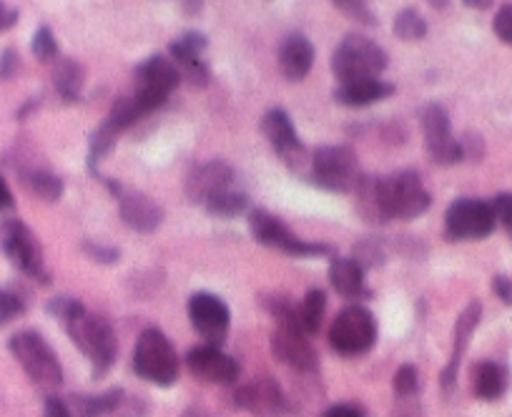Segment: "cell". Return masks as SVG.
<instances>
[{"mask_svg": "<svg viewBox=\"0 0 512 417\" xmlns=\"http://www.w3.org/2000/svg\"><path fill=\"white\" fill-rule=\"evenodd\" d=\"M372 194L382 224L390 219L410 222L422 217L432 204V196L427 194L417 171H395L382 179H372Z\"/></svg>", "mask_w": 512, "mask_h": 417, "instance_id": "6da1fadb", "label": "cell"}, {"mask_svg": "<svg viewBox=\"0 0 512 417\" xmlns=\"http://www.w3.org/2000/svg\"><path fill=\"white\" fill-rule=\"evenodd\" d=\"M8 350L28 375V380L46 392H56L63 385V367L46 337L36 330H21L11 335Z\"/></svg>", "mask_w": 512, "mask_h": 417, "instance_id": "7a4b0ae2", "label": "cell"}, {"mask_svg": "<svg viewBox=\"0 0 512 417\" xmlns=\"http://www.w3.org/2000/svg\"><path fill=\"white\" fill-rule=\"evenodd\" d=\"M63 330L68 332L73 345L86 355V360L91 362L93 380H101L106 377V372L111 370L113 362L118 357V342L113 325L103 315H93L86 312L78 320L63 325Z\"/></svg>", "mask_w": 512, "mask_h": 417, "instance_id": "3957f363", "label": "cell"}, {"mask_svg": "<svg viewBox=\"0 0 512 417\" xmlns=\"http://www.w3.org/2000/svg\"><path fill=\"white\" fill-rule=\"evenodd\" d=\"M359 161L354 149L349 146H319L309 156V184L317 189L334 191V194H349L357 191L362 181Z\"/></svg>", "mask_w": 512, "mask_h": 417, "instance_id": "277c9868", "label": "cell"}, {"mask_svg": "<svg viewBox=\"0 0 512 417\" xmlns=\"http://www.w3.org/2000/svg\"><path fill=\"white\" fill-rule=\"evenodd\" d=\"M329 66L342 83L367 81V78H377L387 68V53L372 38L362 33H347L342 43L334 48Z\"/></svg>", "mask_w": 512, "mask_h": 417, "instance_id": "5b68a950", "label": "cell"}, {"mask_svg": "<svg viewBox=\"0 0 512 417\" xmlns=\"http://www.w3.org/2000/svg\"><path fill=\"white\" fill-rule=\"evenodd\" d=\"M134 372L156 387H171L179 380V355L159 327H146L134 347Z\"/></svg>", "mask_w": 512, "mask_h": 417, "instance_id": "8992f818", "label": "cell"}, {"mask_svg": "<svg viewBox=\"0 0 512 417\" xmlns=\"http://www.w3.org/2000/svg\"><path fill=\"white\" fill-rule=\"evenodd\" d=\"M0 249L8 257V262L18 272L26 274L28 279L38 284H51L41 242H38V237L26 222L11 217L0 224Z\"/></svg>", "mask_w": 512, "mask_h": 417, "instance_id": "52a82bcc", "label": "cell"}, {"mask_svg": "<svg viewBox=\"0 0 512 417\" xmlns=\"http://www.w3.org/2000/svg\"><path fill=\"white\" fill-rule=\"evenodd\" d=\"M249 229L251 237L259 244L269 249H279V252L289 254V257H302V259H314V257H332L337 254V249L329 247L322 242H304L299 239L282 219H277L274 214H269L267 209H251L249 212Z\"/></svg>", "mask_w": 512, "mask_h": 417, "instance_id": "ba28073f", "label": "cell"}, {"mask_svg": "<svg viewBox=\"0 0 512 417\" xmlns=\"http://www.w3.org/2000/svg\"><path fill=\"white\" fill-rule=\"evenodd\" d=\"M134 78L136 91L131 96L136 98V103H139L146 116L151 111L161 109L169 101L171 91L181 83V73L176 68V63L169 56H161V53H154L144 63H139L134 71Z\"/></svg>", "mask_w": 512, "mask_h": 417, "instance_id": "9c48e42d", "label": "cell"}, {"mask_svg": "<svg viewBox=\"0 0 512 417\" xmlns=\"http://www.w3.org/2000/svg\"><path fill=\"white\" fill-rule=\"evenodd\" d=\"M374 342H377V320L362 304L344 307L329 327V345L342 357L364 355L372 350Z\"/></svg>", "mask_w": 512, "mask_h": 417, "instance_id": "30bf717a", "label": "cell"}, {"mask_svg": "<svg viewBox=\"0 0 512 417\" xmlns=\"http://www.w3.org/2000/svg\"><path fill=\"white\" fill-rule=\"evenodd\" d=\"M497 222L490 201L457 199L445 214V237L450 242H472L485 239L495 232Z\"/></svg>", "mask_w": 512, "mask_h": 417, "instance_id": "8fae6325", "label": "cell"}, {"mask_svg": "<svg viewBox=\"0 0 512 417\" xmlns=\"http://www.w3.org/2000/svg\"><path fill=\"white\" fill-rule=\"evenodd\" d=\"M422 134H425V149L437 166H455L465 161L460 141L452 136L450 114L440 103H427L420 111Z\"/></svg>", "mask_w": 512, "mask_h": 417, "instance_id": "7c38bea8", "label": "cell"}, {"mask_svg": "<svg viewBox=\"0 0 512 417\" xmlns=\"http://www.w3.org/2000/svg\"><path fill=\"white\" fill-rule=\"evenodd\" d=\"M262 134L272 144L274 154L284 161L292 171H302L309 161L307 146L297 136L292 119L284 109H269L262 119Z\"/></svg>", "mask_w": 512, "mask_h": 417, "instance_id": "4fadbf2b", "label": "cell"}, {"mask_svg": "<svg viewBox=\"0 0 512 417\" xmlns=\"http://www.w3.org/2000/svg\"><path fill=\"white\" fill-rule=\"evenodd\" d=\"M189 320L194 330L206 340V345L219 347L229 335L231 312L224 299L211 292H196L189 299Z\"/></svg>", "mask_w": 512, "mask_h": 417, "instance_id": "5bb4252c", "label": "cell"}, {"mask_svg": "<svg viewBox=\"0 0 512 417\" xmlns=\"http://www.w3.org/2000/svg\"><path fill=\"white\" fill-rule=\"evenodd\" d=\"M186 367L196 380L206 385H234L241 375L239 362L214 345L191 347L186 352Z\"/></svg>", "mask_w": 512, "mask_h": 417, "instance_id": "9a60e30c", "label": "cell"}, {"mask_svg": "<svg viewBox=\"0 0 512 417\" xmlns=\"http://www.w3.org/2000/svg\"><path fill=\"white\" fill-rule=\"evenodd\" d=\"M234 181L236 171L226 161H206V164L191 169L189 176H186V196H189L191 204L204 206L211 196L234 189Z\"/></svg>", "mask_w": 512, "mask_h": 417, "instance_id": "2e32d148", "label": "cell"}, {"mask_svg": "<svg viewBox=\"0 0 512 417\" xmlns=\"http://www.w3.org/2000/svg\"><path fill=\"white\" fill-rule=\"evenodd\" d=\"M274 357L282 365L292 367L297 372H317L319 357L314 352L312 342L302 330H289V327H277L269 340Z\"/></svg>", "mask_w": 512, "mask_h": 417, "instance_id": "e0dca14e", "label": "cell"}, {"mask_svg": "<svg viewBox=\"0 0 512 417\" xmlns=\"http://www.w3.org/2000/svg\"><path fill=\"white\" fill-rule=\"evenodd\" d=\"M234 405L251 412V415L267 417L279 415L287 407V397H284L282 385L274 377H259V380L241 385L234 392Z\"/></svg>", "mask_w": 512, "mask_h": 417, "instance_id": "ac0fdd59", "label": "cell"}, {"mask_svg": "<svg viewBox=\"0 0 512 417\" xmlns=\"http://www.w3.org/2000/svg\"><path fill=\"white\" fill-rule=\"evenodd\" d=\"M118 212H121V222L139 234L156 232L161 222H164V209L151 196L141 194V191H121V196H118Z\"/></svg>", "mask_w": 512, "mask_h": 417, "instance_id": "d6986e66", "label": "cell"}, {"mask_svg": "<svg viewBox=\"0 0 512 417\" xmlns=\"http://www.w3.org/2000/svg\"><path fill=\"white\" fill-rule=\"evenodd\" d=\"M480 317H482V304L477 299H472L465 309H462V315L457 317L455 322V345H452V357L447 362V367L442 370V390L450 395L457 385V370H460V362L462 355H465L467 345L472 340V332L477 330L480 325Z\"/></svg>", "mask_w": 512, "mask_h": 417, "instance_id": "ffe728a7", "label": "cell"}, {"mask_svg": "<svg viewBox=\"0 0 512 417\" xmlns=\"http://www.w3.org/2000/svg\"><path fill=\"white\" fill-rule=\"evenodd\" d=\"M314 43L304 33H289L279 46V68L287 81H304L314 66Z\"/></svg>", "mask_w": 512, "mask_h": 417, "instance_id": "44dd1931", "label": "cell"}, {"mask_svg": "<svg viewBox=\"0 0 512 417\" xmlns=\"http://www.w3.org/2000/svg\"><path fill=\"white\" fill-rule=\"evenodd\" d=\"M395 93L392 83H384L379 78H367V81H354L342 83L334 88V101L349 106V109H362V106H372V103L384 101Z\"/></svg>", "mask_w": 512, "mask_h": 417, "instance_id": "7402d4cb", "label": "cell"}, {"mask_svg": "<svg viewBox=\"0 0 512 417\" xmlns=\"http://www.w3.org/2000/svg\"><path fill=\"white\" fill-rule=\"evenodd\" d=\"M510 385V372L500 362H477L472 367V390L480 400H500Z\"/></svg>", "mask_w": 512, "mask_h": 417, "instance_id": "603a6c76", "label": "cell"}, {"mask_svg": "<svg viewBox=\"0 0 512 417\" xmlns=\"http://www.w3.org/2000/svg\"><path fill=\"white\" fill-rule=\"evenodd\" d=\"M329 284H332L342 297H369V289L367 284H364V269L359 267L354 259L334 257L332 264H329Z\"/></svg>", "mask_w": 512, "mask_h": 417, "instance_id": "cb8c5ba5", "label": "cell"}, {"mask_svg": "<svg viewBox=\"0 0 512 417\" xmlns=\"http://www.w3.org/2000/svg\"><path fill=\"white\" fill-rule=\"evenodd\" d=\"M83 83H86V71H83L81 63L73 61V58H61V61L53 63V86H56V93L63 103L81 101Z\"/></svg>", "mask_w": 512, "mask_h": 417, "instance_id": "d4e9b609", "label": "cell"}, {"mask_svg": "<svg viewBox=\"0 0 512 417\" xmlns=\"http://www.w3.org/2000/svg\"><path fill=\"white\" fill-rule=\"evenodd\" d=\"M18 179H21V184L26 186L36 199L46 201V204L61 201L63 191H66V184H63L61 176L51 174V171L46 169H18Z\"/></svg>", "mask_w": 512, "mask_h": 417, "instance_id": "484cf974", "label": "cell"}, {"mask_svg": "<svg viewBox=\"0 0 512 417\" xmlns=\"http://www.w3.org/2000/svg\"><path fill=\"white\" fill-rule=\"evenodd\" d=\"M121 402H123V390L121 387H111V390L101 392V395H73L71 412H76L78 417H103L116 412Z\"/></svg>", "mask_w": 512, "mask_h": 417, "instance_id": "4316f807", "label": "cell"}, {"mask_svg": "<svg viewBox=\"0 0 512 417\" xmlns=\"http://www.w3.org/2000/svg\"><path fill=\"white\" fill-rule=\"evenodd\" d=\"M118 134H121V131H118L108 119H103L101 124H98V129H93L91 139H88V159H86L88 171H91L93 176L98 174V164L106 159V154L118 141Z\"/></svg>", "mask_w": 512, "mask_h": 417, "instance_id": "83f0119b", "label": "cell"}, {"mask_svg": "<svg viewBox=\"0 0 512 417\" xmlns=\"http://www.w3.org/2000/svg\"><path fill=\"white\" fill-rule=\"evenodd\" d=\"M324 315H327V294L322 289H309L307 297L299 304V322H302V330L307 332V337L322 330Z\"/></svg>", "mask_w": 512, "mask_h": 417, "instance_id": "f1b7e54d", "label": "cell"}, {"mask_svg": "<svg viewBox=\"0 0 512 417\" xmlns=\"http://www.w3.org/2000/svg\"><path fill=\"white\" fill-rule=\"evenodd\" d=\"M204 209L211 214V217H221V219L239 217V214L249 212V196L234 186V189H226L221 191V194L211 196V199L204 204Z\"/></svg>", "mask_w": 512, "mask_h": 417, "instance_id": "f546056e", "label": "cell"}, {"mask_svg": "<svg viewBox=\"0 0 512 417\" xmlns=\"http://www.w3.org/2000/svg\"><path fill=\"white\" fill-rule=\"evenodd\" d=\"M209 48V38L199 31H186L184 36L176 38L169 43V58L176 66H184V63L201 61V53Z\"/></svg>", "mask_w": 512, "mask_h": 417, "instance_id": "4dcf8cb0", "label": "cell"}, {"mask_svg": "<svg viewBox=\"0 0 512 417\" xmlns=\"http://www.w3.org/2000/svg\"><path fill=\"white\" fill-rule=\"evenodd\" d=\"M144 116L146 114H144V111H141V106H139V103H136L134 96H123V98H118L116 103H113L106 119L111 121V124L116 126L118 131H126V129H131V126H134L136 121L144 119Z\"/></svg>", "mask_w": 512, "mask_h": 417, "instance_id": "1f68e13d", "label": "cell"}, {"mask_svg": "<svg viewBox=\"0 0 512 417\" xmlns=\"http://www.w3.org/2000/svg\"><path fill=\"white\" fill-rule=\"evenodd\" d=\"M46 312L58 320L61 325H68V322L78 320L81 315H86L88 309L83 307V302H78L76 297H68V294H56L46 302Z\"/></svg>", "mask_w": 512, "mask_h": 417, "instance_id": "d6a6232c", "label": "cell"}, {"mask_svg": "<svg viewBox=\"0 0 512 417\" xmlns=\"http://www.w3.org/2000/svg\"><path fill=\"white\" fill-rule=\"evenodd\" d=\"M395 33L402 41H422L427 36V21L412 8H405L400 16L395 18Z\"/></svg>", "mask_w": 512, "mask_h": 417, "instance_id": "836d02e7", "label": "cell"}, {"mask_svg": "<svg viewBox=\"0 0 512 417\" xmlns=\"http://www.w3.org/2000/svg\"><path fill=\"white\" fill-rule=\"evenodd\" d=\"M31 51L41 63L61 61V46H58L56 36H53V31L48 26H41L36 33H33Z\"/></svg>", "mask_w": 512, "mask_h": 417, "instance_id": "e575fe53", "label": "cell"}, {"mask_svg": "<svg viewBox=\"0 0 512 417\" xmlns=\"http://www.w3.org/2000/svg\"><path fill=\"white\" fill-rule=\"evenodd\" d=\"M28 309L26 294L18 289H0V327L11 325Z\"/></svg>", "mask_w": 512, "mask_h": 417, "instance_id": "d590c367", "label": "cell"}, {"mask_svg": "<svg viewBox=\"0 0 512 417\" xmlns=\"http://www.w3.org/2000/svg\"><path fill=\"white\" fill-rule=\"evenodd\" d=\"M334 8L347 18H352V21H357L359 26H377V13H372V8L364 0H337Z\"/></svg>", "mask_w": 512, "mask_h": 417, "instance_id": "8d00e7d4", "label": "cell"}, {"mask_svg": "<svg viewBox=\"0 0 512 417\" xmlns=\"http://www.w3.org/2000/svg\"><path fill=\"white\" fill-rule=\"evenodd\" d=\"M81 252L86 254L91 262L103 264V267H111V264L121 262V249L118 247H106V244H98V242H81Z\"/></svg>", "mask_w": 512, "mask_h": 417, "instance_id": "74e56055", "label": "cell"}, {"mask_svg": "<svg viewBox=\"0 0 512 417\" xmlns=\"http://www.w3.org/2000/svg\"><path fill=\"white\" fill-rule=\"evenodd\" d=\"M392 387H395L397 397H412L420 387V372H417L415 365H402L400 370L395 372V380H392Z\"/></svg>", "mask_w": 512, "mask_h": 417, "instance_id": "f35d334b", "label": "cell"}, {"mask_svg": "<svg viewBox=\"0 0 512 417\" xmlns=\"http://www.w3.org/2000/svg\"><path fill=\"white\" fill-rule=\"evenodd\" d=\"M352 254H354L352 259L362 269H374V267H379V264H384L382 247H379L377 242H372V239H367V242L354 244V252Z\"/></svg>", "mask_w": 512, "mask_h": 417, "instance_id": "ab89813d", "label": "cell"}, {"mask_svg": "<svg viewBox=\"0 0 512 417\" xmlns=\"http://www.w3.org/2000/svg\"><path fill=\"white\" fill-rule=\"evenodd\" d=\"M181 73V81L189 83L191 88H206L209 86V66H206L204 61H191V63H184V66H176Z\"/></svg>", "mask_w": 512, "mask_h": 417, "instance_id": "60d3db41", "label": "cell"}, {"mask_svg": "<svg viewBox=\"0 0 512 417\" xmlns=\"http://www.w3.org/2000/svg\"><path fill=\"white\" fill-rule=\"evenodd\" d=\"M492 31L502 43L512 46V3L500 6V11L495 13V21H492Z\"/></svg>", "mask_w": 512, "mask_h": 417, "instance_id": "b9f144b4", "label": "cell"}, {"mask_svg": "<svg viewBox=\"0 0 512 417\" xmlns=\"http://www.w3.org/2000/svg\"><path fill=\"white\" fill-rule=\"evenodd\" d=\"M492 214H495V222L502 224V227H510L512 224V191H502L495 199L490 201Z\"/></svg>", "mask_w": 512, "mask_h": 417, "instance_id": "7bdbcfd3", "label": "cell"}, {"mask_svg": "<svg viewBox=\"0 0 512 417\" xmlns=\"http://www.w3.org/2000/svg\"><path fill=\"white\" fill-rule=\"evenodd\" d=\"M21 73V56L16 48H3L0 51V81H13Z\"/></svg>", "mask_w": 512, "mask_h": 417, "instance_id": "ee69618b", "label": "cell"}, {"mask_svg": "<svg viewBox=\"0 0 512 417\" xmlns=\"http://www.w3.org/2000/svg\"><path fill=\"white\" fill-rule=\"evenodd\" d=\"M460 146H462V154H465V159L470 161H480L482 154H485V141H482L480 134H465L460 139Z\"/></svg>", "mask_w": 512, "mask_h": 417, "instance_id": "f6af8a7d", "label": "cell"}, {"mask_svg": "<svg viewBox=\"0 0 512 417\" xmlns=\"http://www.w3.org/2000/svg\"><path fill=\"white\" fill-rule=\"evenodd\" d=\"M492 292H495V297L500 299L502 304L512 307V279L510 277H505V274H497V277H492Z\"/></svg>", "mask_w": 512, "mask_h": 417, "instance_id": "bcb514c9", "label": "cell"}, {"mask_svg": "<svg viewBox=\"0 0 512 417\" xmlns=\"http://www.w3.org/2000/svg\"><path fill=\"white\" fill-rule=\"evenodd\" d=\"M43 417H73L71 407L56 395L46 397V405H43Z\"/></svg>", "mask_w": 512, "mask_h": 417, "instance_id": "7dc6e473", "label": "cell"}, {"mask_svg": "<svg viewBox=\"0 0 512 417\" xmlns=\"http://www.w3.org/2000/svg\"><path fill=\"white\" fill-rule=\"evenodd\" d=\"M324 417H367V412H364L362 407L347 405V402H344V405L329 407V410L324 412Z\"/></svg>", "mask_w": 512, "mask_h": 417, "instance_id": "c3c4849f", "label": "cell"}, {"mask_svg": "<svg viewBox=\"0 0 512 417\" xmlns=\"http://www.w3.org/2000/svg\"><path fill=\"white\" fill-rule=\"evenodd\" d=\"M16 209V199H13V191L8 186V181L0 176V212H13Z\"/></svg>", "mask_w": 512, "mask_h": 417, "instance_id": "681fc988", "label": "cell"}, {"mask_svg": "<svg viewBox=\"0 0 512 417\" xmlns=\"http://www.w3.org/2000/svg\"><path fill=\"white\" fill-rule=\"evenodd\" d=\"M18 23V11L16 8H8L0 3V33L8 31V28H13Z\"/></svg>", "mask_w": 512, "mask_h": 417, "instance_id": "f907efd6", "label": "cell"}, {"mask_svg": "<svg viewBox=\"0 0 512 417\" xmlns=\"http://www.w3.org/2000/svg\"><path fill=\"white\" fill-rule=\"evenodd\" d=\"M36 109H38V101H36V98H31V101H26V103H23V106H21V109H18L16 119H18V121H26L28 116H31V111H36Z\"/></svg>", "mask_w": 512, "mask_h": 417, "instance_id": "816d5d0a", "label": "cell"}, {"mask_svg": "<svg viewBox=\"0 0 512 417\" xmlns=\"http://www.w3.org/2000/svg\"><path fill=\"white\" fill-rule=\"evenodd\" d=\"M465 6L475 8V11H490L492 3H490V0H467Z\"/></svg>", "mask_w": 512, "mask_h": 417, "instance_id": "f5cc1de1", "label": "cell"}, {"mask_svg": "<svg viewBox=\"0 0 512 417\" xmlns=\"http://www.w3.org/2000/svg\"><path fill=\"white\" fill-rule=\"evenodd\" d=\"M181 8H184V11H189L186 16H196V13L204 8V3H181Z\"/></svg>", "mask_w": 512, "mask_h": 417, "instance_id": "db71d44e", "label": "cell"}, {"mask_svg": "<svg viewBox=\"0 0 512 417\" xmlns=\"http://www.w3.org/2000/svg\"><path fill=\"white\" fill-rule=\"evenodd\" d=\"M507 234H510V239H512V224H510V227H507Z\"/></svg>", "mask_w": 512, "mask_h": 417, "instance_id": "11a10c76", "label": "cell"}]
</instances>
